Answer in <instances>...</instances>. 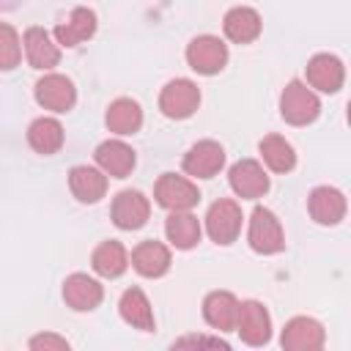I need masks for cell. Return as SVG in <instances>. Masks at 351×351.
<instances>
[{"mask_svg":"<svg viewBox=\"0 0 351 351\" xmlns=\"http://www.w3.org/2000/svg\"><path fill=\"white\" fill-rule=\"evenodd\" d=\"M90 263H93V269L101 277H121L126 271V266H129V255H126L123 244H118V241H101L93 250Z\"/></svg>","mask_w":351,"mask_h":351,"instance_id":"27","label":"cell"},{"mask_svg":"<svg viewBox=\"0 0 351 351\" xmlns=\"http://www.w3.org/2000/svg\"><path fill=\"white\" fill-rule=\"evenodd\" d=\"M280 112H282V118L288 123L304 126V123H313L318 118L321 101H318V96L307 85H302V82L293 80V82L285 85V90L280 96Z\"/></svg>","mask_w":351,"mask_h":351,"instance_id":"1","label":"cell"},{"mask_svg":"<svg viewBox=\"0 0 351 351\" xmlns=\"http://www.w3.org/2000/svg\"><path fill=\"white\" fill-rule=\"evenodd\" d=\"M148 214H151V206H148L145 195L137 192V189H123L112 200V222L121 230H137V228H143L145 219H148Z\"/></svg>","mask_w":351,"mask_h":351,"instance_id":"9","label":"cell"},{"mask_svg":"<svg viewBox=\"0 0 351 351\" xmlns=\"http://www.w3.org/2000/svg\"><path fill=\"white\" fill-rule=\"evenodd\" d=\"M25 55L33 69H52L60 60V49L44 27H27L25 33Z\"/></svg>","mask_w":351,"mask_h":351,"instance_id":"18","label":"cell"},{"mask_svg":"<svg viewBox=\"0 0 351 351\" xmlns=\"http://www.w3.org/2000/svg\"><path fill=\"white\" fill-rule=\"evenodd\" d=\"M225 36L236 44H250L261 36V16L255 8H247V5H236L225 14Z\"/></svg>","mask_w":351,"mask_h":351,"instance_id":"19","label":"cell"},{"mask_svg":"<svg viewBox=\"0 0 351 351\" xmlns=\"http://www.w3.org/2000/svg\"><path fill=\"white\" fill-rule=\"evenodd\" d=\"M96 33V14L90 8H74L66 22L55 27V38L60 47H77L80 41Z\"/></svg>","mask_w":351,"mask_h":351,"instance_id":"21","label":"cell"},{"mask_svg":"<svg viewBox=\"0 0 351 351\" xmlns=\"http://www.w3.org/2000/svg\"><path fill=\"white\" fill-rule=\"evenodd\" d=\"M206 230L217 244L236 241L241 230V208L233 200H217L206 214Z\"/></svg>","mask_w":351,"mask_h":351,"instance_id":"7","label":"cell"},{"mask_svg":"<svg viewBox=\"0 0 351 351\" xmlns=\"http://www.w3.org/2000/svg\"><path fill=\"white\" fill-rule=\"evenodd\" d=\"M118 310H121V318L126 324H132L134 329H143V332H151L154 329V310H151V302L145 299V293L140 288L123 291Z\"/></svg>","mask_w":351,"mask_h":351,"instance_id":"23","label":"cell"},{"mask_svg":"<svg viewBox=\"0 0 351 351\" xmlns=\"http://www.w3.org/2000/svg\"><path fill=\"white\" fill-rule=\"evenodd\" d=\"M304 74H307V82H310L313 88L324 90V93H337V90L343 88V80H346V69H343L340 58L326 55V52L310 58Z\"/></svg>","mask_w":351,"mask_h":351,"instance_id":"13","label":"cell"},{"mask_svg":"<svg viewBox=\"0 0 351 351\" xmlns=\"http://www.w3.org/2000/svg\"><path fill=\"white\" fill-rule=\"evenodd\" d=\"M261 156L269 165V170H274V173H288L296 165V154H293L291 143H285V137H280V134H269L261 140Z\"/></svg>","mask_w":351,"mask_h":351,"instance_id":"28","label":"cell"},{"mask_svg":"<svg viewBox=\"0 0 351 351\" xmlns=\"http://www.w3.org/2000/svg\"><path fill=\"white\" fill-rule=\"evenodd\" d=\"M36 101L44 107V110H52V112H66L74 107L77 101V90L71 85L69 77L63 74H47L36 82Z\"/></svg>","mask_w":351,"mask_h":351,"instance_id":"8","label":"cell"},{"mask_svg":"<svg viewBox=\"0 0 351 351\" xmlns=\"http://www.w3.org/2000/svg\"><path fill=\"white\" fill-rule=\"evenodd\" d=\"M69 189L71 195L80 200V203H96L104 197L107 192V176L96 167H88V165H77L71 173H69Z\"/></svg>","mask_w":351,"mask_h":351,"instance_id":"16","label":"cell"},{"mask_svg":"<svg viewBox=\"0 0 351 351\" xmlns=\"http://www.w3.org/2000/svg\"><path fill=\"white\" fill-rule=\"evenodd\" d=\"M22 60V44L11 25L0 22V71H11Z\"/></svg>","mask_w":351,"mask_h":351,"instance_id":"29","label":"cell"},{"mask_svg":"<svg viewBox=\"0 0 351 351\" xmlns=\"http://www.w3.org/2000/svg\"><path fill=\"white\" fill-rule=\"evenodd\" d=\"M30 348H55V351H69V340L58 335H36L30 340Z\"/></svg>","mask_w":351,"mask_h":351,"instance_id":"30","label":"cell"},{"mask_svg":"<svg viewBox=\"0 0 351 351\" xmlns=\"http://www.w3.org/2000/svg\"><path fill=\"white\" fill-rule=\"evenodd\" d=\"M165 233L173 247L178 250H192L200 241V222L189 211H173L165 222Z\"/></svg>","mask_w":351,"mask_h":351,"instance_id":"24","label":"cell"},{"mask_svg":"<svg viewBox=\"0 0 351 351\" xmlns=\"http://www.w3.org/2000/svg\"><path fill=\"white\" fill-rule=\"evenodd\" d=\"M236 332L247 346H263L271 337V318L261 302H241L236 315Z\"/></svg>","mask_w":351,"mask_h":351,"instance_id":"6","label":"cell"},{"mask_svg":"<svg viewBox=\"0 0 351 351\" xmlns=\"http://www.w3.org/2000/svg\"><path fill=\"white\" fill-rule=\"evenodd\" d=\"M101 296H104L101 285L93 277H88V274H71L63 282V299H66V304L71 310H80V313L96 310Z\"/></svg>","mask_w":351,"mask_h":351,"instance_id":"15","label":"cell"},{"mask_svg":"<svg viewBox=\"0 0 351 351\" xmlns=\"http://www.w3.org/2000/svg\"><path fill=\"white\" fill-rule=\"evenodd\" d=\"M280 343L285 351H318L324 346V326L307 315L291 318L282 329Z\"/></svg>","mask_w":351,"mask_h":351,"instance_id":"10","label":"cell"},{"mask_svg":"<svg viewBox=\"0 0 351 351\" xmlns=\"http://www.w3.org/2000/svg\"><path fill=\"white\" fill-rule=\"evenodd\" d=\"M132 266L143 277H162L170 269V250L159 241H143L132 252Z\"/></svg>","mask_w":351,"mask_h":351,"instance_id":"22","label":"cell"},{"mask_svg":"<svg viewBox=\"0 0 351 351\" xmlns=\"http://www.w3.org/2000/svg\"><path fill=\"white\" fill-rule=\"evenodd\" d=\"M307 211L318 225H337L346 217V197L340 189L315 186L307 197Z\"/></svg>","mask_w":351,"mask_h":351,"instance_id":"14","label":"cell"},{"mask_svg":"<svg viewBox=\"0 0 351 351\" xmlns=\"http://www.w3.org/2000/svg\"><path fill=\"white\" fill-rule=\"evenodd\" d=\"M230 178V189L239 195V197H247V200H255L261 195L269 192V176L263 173V167L255 162V159H241L230 167L228 173Z\"/></svg>","mask_w":351,"mask_h":351,"instance_id":"11","label":"cell"},{"mask_svg":"<svg viewBox=\"0 0 351 351\" xmlns=\"http://www.w3.org/2000/svg\"><path fill=\"white\" fill-rule=\"evenodd\" d=\"M154 195H156V203L167 211H189L200 200L197 186L192 181H186L184 176H176V173L159 176V181L154 186Z\"/></svg>","mask_w":351,"mask_h":351,"instance_id":"3","label":"cell"},{"mask_svg":"<svg viewBox=\"0 0 351 351\" xmlns=\"http://www.w3.org/2000/svg\"><path fill=\"white\" fill-rule=\"evenodd\" d=\"M186 63L197 74H217L228 63V47L217 36H197L186 47Z\"/></svg>","mask_w":351,"mask_h":351,"instance_id":"4","label":"cell"},{"mask_svg":"<svg viewBox=\"0 0 351 351\" xmlns=\"http://www.w3.org/2000/svg\"><path fill=\"white\" fill-rule=\"evenodd\" d=\"M236 315H239V302L233 293L228 291H211L203 302V318L219 329V332H230L236 329Z\"/></svg>","mask_w":351,"mask_h":351,"instance_id":"17","label":"cell"},{"mask_svg":"<svg viewBox=\"0 0 351 351\" xmlns=\"http://www.w3.org/2000/svg\"><path fill=\"white\" fill-rule=\"evenodd\" d=\"M27 143L33 145V151L49 156L63 145V126L55 118H36L27 129Z\"/></svg>","mask_w":351,"mask_h":351,"instance_id":"26","label":"cell"},{"mask_svg":"<svg viewBox=\"0 0 351 351\" xmlns=\"http://www.w3.org/2000/svg\"><path fill=\"white\" fill-rule=\"evenodd\" d=\"M247 241H250V247H252L255 252H261V255H274V252H280V250L285 247V236H282L280 219H277L269 208L258 206V208L252 211V217H250Z\"/></svg>","mask_w":351,"mask_h":351,"instance_id":"2","label":"cell"},{"mask_svg":"<svg viewBox=\"0 0 351 351\" xmlns=\"http://www.w3.org/2000/svg\"><path fill=\"white\" fill-rule=\"evenodd\" d=\"M222 165H225V151L214 140L195 143L184 156V170L195 178H211L222 170Z\"/></svg>","mask_w":351,"mask_h":351,"instance_id":"12","label":"cell"},{"mask_svg":"<svg viewBox=\"0 0 351 351\" xmlns=\"http://www.w3.org/2000/svg\"><path fill=\"white\" fill-rule=\"evenodd\" d=\"M200 104V90L192 80H170L162 88L159 110L167 118H189Z\"/></svg>","mask_w":351,"mask_h":351,"instance_id":"5","label":"cell"},{"mask_svg":"<svg viewBox=\"0 0 351 351\" xmlns=\"http://www.w3.org/2000/svg\"><path fill=\"white\" fill-rule=\"evenodd\" d=\"M96 162L107 176L126 178L132 173V167H134V151L121 140H107V143H101L96 148Z\"/></svg>","mask_w":351,"mask_h":351,"instance_id":"20","label":"cell"},{"mask_svg":"<svg viewBox=\"0 0 351 351\" xmlns=\"http://www.w3.org/2000/svg\"><path fill=\"white\" fill-rule=\"evenodd\" d=\"M104 121H107V129L115 134H134L143 126V110L132 99H115Z\"/></svg>","mask_w":351,"mask_h":351,"instance_id":"25","label":"cell"}]
</instances>
